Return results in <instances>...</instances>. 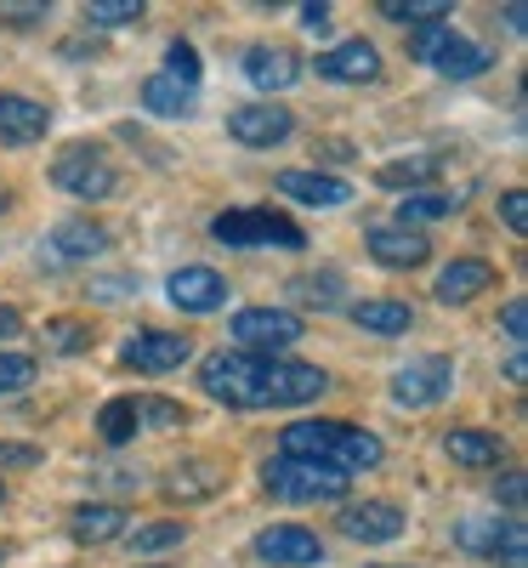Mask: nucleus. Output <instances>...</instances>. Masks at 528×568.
<instances>
[{
	"label": "nucleus",
	"instance_id": "nucleus-1",
	"mask_svg": "<svg viewBox=\"0 0 528 568\" xmlns=\"http://www.w3.org/2000/svg\"><path fill=\"white\" fill-rule=\"evenodd\" d=\"M284 455L291 460H318V466H335V471H369L380 466V455H387V444H380L375 433H364V426H347V420H296L284 426Z\"/></svg>",
	"mask_w": 528,
	"mask_h": 568
},
{
	"label": "nucleus",
	"instance_id": "nucleus-2",
	"mask_svg": "<svg viewBox=\"0 0 528 568\" xmlns=\"http://www.w3.org/2000/svg\"><path fill=\"white\" fill-rule=\"evenodd\" d=\"M211 233L233 251H307V233L284 216V211H267V205H245V211H222L211 222Z\"/></svg>",
	"mask_w": 528,
	"mask_h": 568
},
{
	"label": "nucleus",
	"instance_id": "nucleus-3",
	"mask_svg": "<svg viewBox=\"0 0 528 568\" xmlns=\"http://www.w3.org/2000/svg\"><path fill=\"white\" fill-rule=\"evenodd\" d=\"M200 387L216 398V404H227V409H267V398H262V387H267V358H256V353H211L205 364H200Z\"/></svg>",
	"mask_w": 528,
	"mask_h": 568
},
{
	"label": "nucleus",
	"instance_id": "nucleus-4",
	"mask_svg": "<svg viewBox=\"0 0 528 568\" xmlns=\"http://www.w3.org/2000/svg\"><path fill=\"white\" fill-rule=\"evenodd\" d=\"M262 489L278 495V500H296V506H313V500H347L353 478L335 466H318V460H291L278 455L262 466Z\"/></svg>",
	"mask_w": 528,
	"mask_h": 568
},
{
	"label": "nucleus",
	"instance_id": "nucleus-5",
	"mask_svg": "<svg viewBox=\"0 0 528 568\" xmlns=\"http://www.w3.org/2000/svg\"><path fill=\"white\" fill-rule=\"evenodd\" d=\"M409 52L420 58V63H431L438 74H449V80H477L489 69V52L477 40H466V34H455V29H444V23H431V29H415L409 34Z\"/></svg>",
	"mask_w": 528,
	"mask_h": 568
},
{
	"label": "nucleus",
	"instance_id": "nucleus-6",
	"mask_svg": "<svg viewBox=\"0 0 528 568\" xmlns=\"http://www.w3.org/2000/svg\"><path fill=\"white\" fill-rule=\"evenodd\" d=\"M302 313H291V307H245V313H233V324H227V336L238 342V353H256V358H267V353H284V347H296L302 342Z\"/></svg>",
	"mask_w": 528,
	"mask_h": 568
},
{
	"label": "nucleus",
	"instance_id": "nucleus-7",
	"mask_svg": "<svg viewBox=\"0 0 528 568\" xmlns=\"http://www.w3.org/2000/svg\"><path fill=\"white\" fill-rule=\"evenodd\" d=\"M52 182L63 187V194L74 200H109L114 187H120V171L109 165L103 149H85V142H74V149H63L52 160Z\"/></svg>",
	"mask_w": 528,
	"mask_h": 568
},
{
	"label": "nucleus",
	"instance_id": "nucleus-8",
	"mask_svg": "<svg viewBox=\"0 0 528 568\" xmlns=\"http://www.w3.org/2000/svg\"><path fill=\"white\" fill-rule=\"evenodd\" d=\"M187 358H194V342L176 336V329H142V336H131L120 347V364L136 369V375H171L182 369Z\"/></svg>",
	"mask_w": 528,
	"mask_h": 568
},
{
	"label": "nucleus",
	"instance_id": "nucleus-9",
	"mask_svg": "<svg viewBox=\"0 0 528 568\" xmlns=\"http://www.w3.org/2000/svg\"><path fill=\"white\" fill-rule=\"evenodd\" d=\"M455 382V364L444 353H426V358H409L398 375H393V404L404 409H426V404H438Z\"/></svg>",
	"mask_w": 528,
	"mask_h": 568
},
{
	"label": "nucleus",
	"instance_id": "nucleus-10",
	"mask_svg": "<svg viewBox=\"0 0 528 568\" xmlns=\"http://www.w3.org/2000/svg\"><path fill=\"white\" fill-rule=\"evenodd\" d=\"M329 393V375L318 369V364H296V358H267V387H262V398L267 404H278V409H296V404H313V398H324Z\"/></svg>",
	"mask_w": 528,
	"mask_h": 568
},
{
	"label": "nucleus",
	"instance_id": "nucleus-11",
	"mask_svg": "<svg viewBox=\"0 0 528 568\" xmlns=\"http://www.w3.org/2000/svg\"><path fill=\"white\" fill-rule=\"evenodd\" d=\"M296 131V114L278 109V103H245L227 114V136L245 142V149H273V142H284Z\"/></svg>",
	"mask_w": 528,
	"mask_h": 568
},
{
	"label": "nucleus",
	"instance_id": "nucleus-12",
	"mask_svg": "<svg viewBox=\"0 0 528 568\" xmlns=\"http://www.w3.org/2000/svg\"><path fill=\"white\" fill-rule=\"evenodd\" d=\"M45 131H52V109L23 91H0V149H29Z\"/></svg>",
	"mask_w": 528,
	"mask_h": 568
},
{
	"label": "nucleus",
	"instance_id": "nucleus-13",
	"mask_svg": "<svg viewBox=\"0 0 528 568\" xmlns=\"http://www.w3.org/2000/svg\"><path fill=\"white\" fill-rule=\"evenodd\" d=\"M256 557L262 562H284V568H318L324 562V546L302 524H273V529L256 535Z\"/></svg>",
	"mask_w": 528,
	"mask_h": 568
},
{
	"label": "nucleus",
	"instance_id": "nucleus-14",
	"mask_svg": "<svg viewBox=\"0 0 528 568\" xmlns=\"http://www.w3.org/2000/svg\"><path fill=\"white\" fill-rule=\"evenodd\" d=\"M165 296L182 313H216V307H227V278L216 267H176L165 278Z\"/></svg>",
	"mask_w": 528,
	"mask_h": 568
},
{
	"label": "nucleus",
	"instance_id": "nucleus-15",
	"mask_svg": "<svg viewBox=\"0 0 528 568\" xmlns=\"http://www.w3.org/2000/svg\"><path fill=\"white\" fill-rule=\"evenodd\" d=\"M364 245H369V256H375L380 267H398V273L431 262V240H426L420 227H369Z\"/></svg>",
	"mask_w": 528,
	"mask_h": 568
},
{
	"label": "nucleus",
	"instance_id": "nucleus-16",
	"mask_svg": "<svg viewBox=\"0 0 528 568\" xmlns=\"http://www.w3.org/2000/svg\"><path fill=\"white\" fill-rule=\"evenodd\" d=\"M438 302L444 307H466V302H477L484 291H495V262H484V256H455L444 273H438Z\"/></svg>",
	"mask_w": 528,
	"mask_h": 568
},
{
	"label": "nucleus",
	"instance_id": "nucleus-17",
	"mask_svg": "<svg viewBox=\"0 0 528 568\" xmlns=\"http://www.w3.org/2000/svg\"><path fill=\"white\" fill-rule=\"evenodd\" d=\"M318 74L335 80V85H364L380 74V52L358 34V40H342V45H329V52H318Z\"/></svg>",
	"mask_w": 528,
	"mask_h": 568
},
{
	"label": "nucleus",
	"instance_id": "nucleus-18",
	"mask_svg": "<svg viewBox=\"0 0 528 568\" xmlns=\"http://www.w3.org/2000/svg\"><path fill=\"white\" fill-rule=\"evenodd\" d=\"M342 535L347 540H364V546H387L404 535V511L393 500H364V506H347L342 511Z\"/></svg>",
	"mask_w": 528,
	"mask_h": 568
},
{
	"label": "nucleus",
	"instance_id": "nucleus-19",
	"mask_svg": "<svg viewBox=\"0 0 528 568\" xmlns=\"http://www.w3.org/2000/svg\"><path fill=\"white\" fill-rule=\"evenodd\" d=\"M278 194L284 200H302L313 211H335L353 200V182L347 176H329V171H284L278 176Z\"/></svg>",
	"mask_w": 528,
	"mask_h": 568
},
{
	"label": "nucleus",
	"instance_id": "nucleus-20",
	"mask_svg": "<svg viewBox=\"0 0 528 568\" xmlns=\"http://www.w3.org/2000/svg\"><path fill=\"white\" fill-rule=\"evenodd\" d=\"M245 80L256 91H291L302 80V58L291 45H251L245 52Z\"/></svg>",
	"mask_w": 528,
	"mask_h": 568
},
{
	"label": "nucleus",
	"instance_id": "nucleus-21",
	"mask_svg": "<svg viewBox=\"0 0 528 568\" xmlns=\"http://www.w3.org/2000/svg\"><path fill=\"white\" fill-rule=\"evenodd\" d=\"M69 535H74L80 546H109V540H120V535H125V506H114V500H85V506H74V511H69Z\"/></svg>",
	"mask_w": 528,
	"mask_h": 568
},
{
	"label": "nucleus",
	"instance_id": "nucleus-22",
	"mask_svg": "<svg viewBox=\"0 0 528 568\" xmlns=\"http://www.w3.org/2000/svg\"><path fill=\"white\" fill-rule=\"evenodd\" d=\"M444 455L466 471H484V466H500L506 460V438L484 433V426H455V433L444 438Z\"/></svg>",
	"mask_w": 528,
	"mask_h": 568
},
{
	"label": "nucleus",
	"instance_id": "nucleus-23",
	"mask_svg": "<svg viewBox=\"0 0 528 568\" xmlns=\"http://www.w3.org/2000/svg\"><path fill=\"white\" fill-rule=\"evenodd\" d=\"M353 324L364 329V336L393 342V336H409L415 307H409V302H393V296H375V302H358V307H353Z\"/></svg>",
	"mask_w": 528,
	"mask_h": 568
},
{
	"label": "nucleus",
	"instance_id": "nucleus-24",
	"mask_svg": "<svg viewBox=\"0 0 528 568\" xmlns=\"http://www.w3.org/2000/svg\"><path fill=\"white\" fill-rule=\"evenodd\" d=\"M52 251L69 256V262H91V256H103V251H109V227L85 222V216H69V222L52 227Z\"/></svg>",
	"mask_w": 528,
	"mask_h": 568
},
{
	"label": "nucleus",
	"instance_id": "nucleus-25",
	"mask_svg": "<svg viewBox=\"0 0 528 568\" xmlns=\"http://www.w3.org/2000/svg\"><path fill=\"white\" fill-rule=\"evenodd\" d=\"M222 471L211 466V460H187V466H176L171 478H165V495L171 500H211V495H222Z\"/></svg>",
	"mask_w": 528,
	"mask_h": 568
},
{
	"label": "nucleus",
	"instance_id": "nucleus-26",
	"mask_svg": "<svg viewBox=\"0 0 528 568\" xmlns=\"http://www.w3.org/2000/svg\"><path fill=\"white\" fill-rule=\"evenodd\" d=\"M142 109L160 114V120H187V114H194V91L165 80V74H154V80H142Z\"/></svg>",
	"mask_w": 528,
	"mask_h": 568
},
{
	"label": "nucleus",
	"instance_id": "nucleus-27",
	"mask_svg": "<svg viewBox=\"0 0 528 568\" xmlns=\"http://www.w3.org/2000/svg\"><path fill=\"white\" fill-rule=\"evenodd\" d=\"M455 194H444V187H415V194L398 200V227H415V222H444L455 216Z\"/></svg>",
	"mask_w": 528,
	"mask_h": 568
},
{
	"label": "nucleus",
	"instance_id": "nucleus-28",
	"mask_svg": "<svg viewBox=\"0 0 528 568\" xmlns=\"http://www.w3.org/2000/svg\"><path fill=\"white\" fill-rule=\"evenodd\" d=\"M438 171H444V160H438V154H409V160L380 165V171H375V182H380V187H409V194H415V187H420V182H431Z\"/></svg>",
	"mask_w": 528,
	"mask_h": 568
},
{
	"label": "nucleus",
	"instance_id": "nucleus-29",
	"mask_svg": "<svg viewBox=\"0 0 528 568\" xmlns=\"http://www.w3.org/2000/svg\"><path fill=\"white\" fill-rule=\"evenodd\" d=\"M136 433H142V426H136V398H109V404L98 409V438H103V444L120 449V444H131Z\"/></svg>",
	"mask_w": 528,
	"mask_h": 568
},
{
	"label": "nucleus",
	"instance_id": "nucleus-30",
	"mask_svg": "<svg viewBox=\"0 0 528 568\" xmlns=\"http://www.w3.org/2000/svg\"><path fill=\"white\" fill-rule=\"evenodd\" d=\"M380 18L404 29H431L438 18H449V0H380Z\"/></svg>",
	"mask_w": 528,
	"mask_h": 568
},
{
	"label": "nucleus",
	"instance_id": "nucleus-31",
	"mask_svg": "<svg viewBox=\"0 0 528 568\" xmlns=\"http://www.w3.org/2000/svg\"><path fill=\"white\" fill-rule=\"evenodd\" d=\"M182 540H187V524H182V517H171V524H142V529H131V535H125V546H131V551H142V557L171 551V546H182Z\"/></svg>",
	"mask_w": 528,
	"mask_h": 568
},
{
	"label": "nucleus",
	"instance_id": "nucleus-32",
	"mask_svg": "<svg viewBox=\"0 0 528 568\" xmlns=\"http://www.w3.org/2000/svg\"><path fill=\"white\" fill-rule=\"evenodd\" d=\"M142 18H149L142 0H91V7H85L91 29H125V23H142Z\"/></svg>",
	"mask_w": 528,
	"mask_h": 568
},
{
	"label": "nucleus",
	"instance_id": "nucleus-33",
	"mask_svg": "<svg viewBox=\"0 0 528 568\" xmlns=\"http://www.w3.org/2000/svg\"><path fill=\"white\" fill-rule=\"evenodd\" d=\"M165 80H176V85H187V91H200L205 63H200V52H194L187 40H171V45H165Z\"/></svg>",
	"mask_w": 528,
	"mask_h": 568
},
{
	"label": "nucleus",
	"instance_id": "nucleus-34",
	"mask_svg": "<svg viewBox=\"0 0 528 568\" xmlns=\"http://www.w3.org/2000/svg\"><path fill=\"white\" fill-rule=\"evenodd\" d=\"M85 347H91V324H85V318H52V324H45V353L74 358V353H85Z\"/></svg>",
	"mask_w": 528,
	"mask_h": 568
},
{
	"label": "nucleus",
	"instance_id": "nucleus-35",
	"mask_svg": "<svg viewBox=\"0 0 528 568\" xmlns=\"http://www.w3.org/2000/svg\"><path fill=\"white\" fill-rule=\"evenodd\" d=\"M34 375L40 364L29 353H12V347H0V398H12V393H29L34 387Z\"/></svg>",
	"mask_w": 528,
	"mask_h": 568
},
{
	"label": "nucleus",
	"instance_id": "nucleus-36",
	"mask_svg": "<svg viewBox=\"0 0 528 568\" xmlns=\"http://www.w3.org/2000/svg\"><path fill=\"white\" fill-rule=\"evenodd\" d=\"M187 409L176 398H154V393H142L136 398V426H149V433H171V426H182Z\"/></svg>",
	"mask_w": 528,
	"mask_h": 568
},
{
	"label": "nucleus",
	"instance_id": "nucleus-37",
	"mask_svg": "<svg viewBox=\"0 0 528 568\" xmlns=\"http://www.w3.org/2000/svg\"><path fill=\"white\" fill-rule=\"evenodd\" d=\"M489 557L506 562V568H522V562H528V529H522V517H506L500 535H495V546H489Z\"/></svg>",
	"mask_w": 528,
	"mask_h": 568
},
{
	"label": "nucleus",
	"instance_id": "nucleus-38",
	"mask_svg": "<svg viewBox=\"0 0 528 568\" xmlns=\"http://www.w3.org/2000/svg\"><path fill=\"white\" fill-rule=\"evenodd\" d=\"M500 524H506V517H471V524H460V546L466 551H484L489 557V546H495V535H500Z\"/></svg>",
	"mask_w": 528,
	"mask_h": 568
},
{
	"label": "nucleus",
	"instance_id": "nucleus-39",
	"mask_svg": "<svg viewBox=\"0 0 528 568\" xmlns=\"http://www.w3.org/2000/svg\"><path fill=\"white\" fill-rule=\"evenodd\" d=\"M500 222L511 233H528V194H522V187H506V194H500Z\"/></svg>",
	"mask_w": 528,
	"mask_h": 568
},
{
	"label": "nucleus",
	"instance_id": "nucleus-40",
	"mask_svg": "<svg viewBox=\"0 0 528 568\" xmlns=\"http://www.w3.org/2000/svg\"><path fill=\"white\" fill-rule=\"evenodd\" d=\"M329 284H335V273H324V278H296V296L313 302V307H335V291H329Z\"/></svg>",
	"mask_w": 528,
	"mask_h": 568
},
{
	"label": "nucleus",
	"instance_id": "nucleus-41",
	"mask_svg": "<svg viewBox=\"0 0 528 568\" xmlns=\"http://www.w3.org/2000/svg\"><path fill=\"white\" fill-rule=\"evenodd\" d=\"M500 329H506L511 342H522V336H528V302H522V296H511V302L500 307Z\"/></svg>",
	"mask_w": 528,
	"mask_h": 568
},
{
	"label": "nucleus",
	"instance_id": "nucleus-42",
	"mask_svg": "<svg viewBox=\"0 0 528 568\" xmlns=\"http://www.w3.org/2000/svg\"><path fill=\"white\" fill-rule=\"evenodd\" d=\"M495 495H500V500L511 506V517H517V511H522V500H528V478H522V471H506V478L495 484Z\"/></svg>",
	"mask_w": 528,
	"mask_h": 568
},
{
	"label": "nucleus",
	"instance_id": "nucleus-43",
	"mask_svg": "<svg viewBox=\"0 0 528 568\" xmlns=\"http://www.w3.org/2000/svg\"><path fill=\"white\" fill-rule=\"evenodd\" d=\"M45 449L40 444H0V466H40Z\"/></svg>",
	"mask_w": 528,
	"mask_h": 568
},
{
	"label": "nucleus",
	"instance_id": "nucleus-44",
	"mask_svg": "<svg viewBox=\"0 0 528 568\" xmlns=\"http://www.w3.org/2000/svg\"><path fill=\"white\" fill-rule=\"evenodd\" d=\"M296 23H302L307 34H324V29H329V7H324V0H318V7H302Z\"/></svg>",
	"mask_w": 528,
	"mask_h": 568
},
{
	"label": "nucleus",
	"instance_id": "nucleus-45",
	"mask_svg": "<svg viewBox=\"0 0 528 568\" xmlns=\"http://www.w3.org/2000/svg\"><path fill=\"white\" fill-rule=\"evenodd\" d=\"M34 18H45V7H0V23H12V29H29Z\"/></svg>",
	"mask_w": 528,
	"mask_h": 568
},
{
	"label": "nucleus",
	"instance_id": "nucleus-46",
	"mask_svg": "<svg viewBox=\"0 0 528 568\" xmlns=\"http://www.w3.org/2000/svg\"><path fill=\"white\" fill-rule=\"evenodd\" d=\"M18 329H23V313L18 307H0V342H12Z\"/></svg>",
	"mask_w": 528,
	"mask_h": 568
},
{
	"label": "nucleus",
	"instance_id": "nucleus-47",
	"mask_svg": "<svg viewBox=\"0 0 528 568\" xmlns=\"http://www.w3.org/2000/svg\"><path fill=\"white\" fill-rule=\"evenodd\" d=\"M506 382H511V387H522V382H528V358H522V353H511V358H506Z\"/></svg>",
	"mask_w": 528,
	"mask_h": 568
},
{
	"label": "nucleus",
	"instance_id": "nucleus-48",
	"mask_svg": "<svg viewBox=\"0 0 528 568\" xmlns=\"http://www.w3.org/2000/svg\"><path fill=\"white\" fill-rule=\"evenodd\" d=\"M7 205H12V200H7V187H0V216H7Z\"/></svg>",
	"mask_w": 528,
	"mask_h": 568
},
{
	"label": "nucleus",
	"instance_id": "nucleus-49",
	"mask_svg": "<svg viewBox=\"0 0 528 568\" xmlns=\"http://www.w3.org/2000/svg\"><path fill=\"white\" fill-rule=\"evenodd\" d=\"M369 568H409V562H369Z\"/></svg>",
	"mask_w": 528,
	"mask_h": 568
},
{
	"label": "nucleus",
	"instance_id": "nucleus-50",
	"mask_svg": "<svg viewBox=\"0 0 528 568\" xmlns=\"http://www.w3.org/2000/svg\"><path fill=\"white\" fill-rule=\"evenodd\" d=\"M7 557H12V546H7V540H0V562H7Z\"/></svg>",
	"mask_w": 528,
	"mask_h": 568
},
{
	"label": "nucleus",
	"instance_id": "nucleus-51",
	"mask_svg": "<svg viewBox=\"0 0 528 568\" xmlns=\"http://www.w3.org/2000/svg\"><path fill=\"white\" fill-rule=\"evenodd\" d=\"M142 568H171V562H142Z\"/></svg>",
	"mask_w": 528,
	"mask_h": 568
},
{
	"label": "nucleus",
	"instance_id": "nucleus-52",
	"mask_svg": "<svg viewBox=\"0 0 528 568\" xmlns=\"http://www.w3.org/2000/svg\"><path fill=\"white\" fill-rule=\"evenodd\" d=\"M0 506H7V484H0Z\"/></svg>",
	"mask_w": 528,
	"mask_h": 568
}]
</instances>
